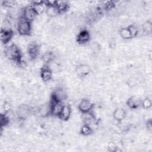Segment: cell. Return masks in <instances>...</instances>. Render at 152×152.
<instances>
[{
  "mask_svg": "<svg viewBox=\"0 0 152 152\" xmlns=\"http://www.w3.org/2000/svg\"><path fill=\"white\" fill-rule=\"evenodd\" d=\"M151 100L149 97H145L142 100H141V105L144 109H149L151 107Z\"/></svg>",
  "mask_w": 152,
  "mask_h": 152,
  "instance_id": "cell-26",
  "label": "cell"
},
{
  "mask_svg": "<svg viewBox=\"0 0 152 152\" xmlns=\"http://www.w3.org/2000/svg\"><path fill=\"white\" fill-rule=\"evenodd\" d=\"M132 38L136 37L138 34V29L134 24H129L127 27Z\"/></svg>",
  "mask_w": 152,
  "mask_h": 152,
  "instance_id": "cell-25",
  "label": "cell"
},
{
  "mask_svg": "<svg viewBox=\"0 0 152 152\" xmlns=\"http://www.w3.org/2000/svg\"><path fill=\"white\" fill-rule=\"evenodd\" d=\"M80 132L82 135L88 136L93 134V129L91 125L84 124V125H83L80 128Z\"/></svg>",
  "mask_w": 152,
  "mask_h": 152,
  "instance_id": "cell-19",
  "label": "cell"
},
{
  "mask_svg": "<svg viewBox=\"0 0 152 152\" xmlns=\"http://www.w3.org/2000/svg\"><path fill=\"white\" fill-rule=\"evenodd\" d=\"M33 7L34 8V10L36 11V13L37 14V15H40L42 14L44 11L46 10V5L45 4V1L40 4H38V5H32Z\"/></svg>",
  "mask_w": 152,
  "mask_h": 152,
  "instance_id": "cell-24",
  "label": "cell"
},
{
  "mask_svg": "<svg viewBox=\"0 0 152 152\" xmlns=\"http://www.w3.org/2000/svg\"><path fill=\"white\" fill-rule=\"evenodd\" d=\"M11 103L8 101H5L3 104V109L4 110V112L5 113H9L11 110Z\"/></svg>",
  "mask_w": 152,
  "mask_h": 152,
  "instance_id": "cell-29",
  "label": "cell"
},
{
  "mask_svg": "<svg viewBox=\"0 0 152 152\" xmlns=\"http://www.w3.org/2000/svg\"><path fill=\"white\" fill-rule=\"evenodd\" d=\"M71 108L69 105L64 104L63 107L58 115V118L63 121H67L71 115Z\"/></svg>",
  "mask_w": 152,
  "mask_h": 152,
  "instance_id": "cell-13",
  "label": "cell"
},
{
  "mask_svg": "<svg viewBox=\"0 0 152 152\" xmlns=\"http://www.w3.org/2000/svg\"><path fill=\"white\" fill-rule=\"evenodd\" d=\"M56 6L59 11V14L65 12L69 8V4L67 1H57Z\"/></svg>",
  "mask_w": 152,
  "mask_h": 152,
  "instance_id": "cell-17",
  "label": "cell"
},
{
  "mask_svg": "<svg viewBox=\"0 0 152 152\" xmlns=\"http://www.w3.org/2000/svg\"><path fill=\"white\" fill-rule=\"evenodd\" d=\"M1 3L2 5L8 8H14L16 5V2L14 1H1Z\"/></svg>",
  "mask_w": 152,
  "mask_h": 152,
  "instance_id": "cell-28",
  "label": "cell"
},
{
  "mask_svg": "<svg viewBox=\"0 0 152 152\" xmlns=\"http://www.w3.org/2000/svg\"><path fill=\"white\" fill-rule=\"evenodd\" d=\"M127 84L130 87H133L137 84V80L135 77H130L127 81Z\"/></svg>",
  "mask_w": 152,
  "mask_h": 152,
  "instance_id": "cell-30",
  "label": "cell"
},
{
  "mask_svg": "<svg viewBox=\"0 0 152 152\" xmlns=\"http://www.w3.org/2000/svg\"><path fill=\"white\" fill-rule=\"evenodd\" d=\"M20 15H22L25 19L28 21L32 23L34 19L38 15L34 10V8L30 4L25 7L22 11V13Z\"/></svg>",
  "mask_w": 152,
  "mask_h": 152,
  "instance_id": "cell-3",
  "label": "cell"
},
{
  "mask_svg": "<svg viewBox=\"0 0 152 152\" xmlns=\"http://www.w3.org/2000/svg\"><path fill=\"white\" fill-rule=\"evenodd\" d=\"M91 71V68L90 66L85 64H79L76 66L75 67V72L77 75L83 78L88 75Z\"/></svg>",
  "mask_w": 152,
  "mask_h": 152,
  "instance_id": "cell-10",
  "label": "cell"
},
{
  "mask_svg": "<svg viewBox=\"0 0 152 152\" xmlns=\"http://www.w3.org/2000/svg\"><path fill=\"white\" fill-rule=\"evenodd\" d=\"M141 100L135 96H130L126 101V106L131 109H137L141 105Z\"/></svg>",
  "mask_w": 152,
  "mask_h": 152,
  "instance_id": "cell-12",
  "label": "cell"
},
{
  "mask_svg": "<svg viewBox=\"0 0 152 152\" xmlns=\"http://www.w3.org/2000/svg\"><path fill=\"white\" fill-rule=\"evenodd\" d=\"M107 149L110 152H114L118 151V147L113 141H110L107 145Z\"/></svg>",
  "mask_w": 152,
  "mask_h": 152,
  "instance_id": "cell-27",
  "label": "cell"
},
{
  "mask_svg": "<svg viewBox=\"0 0 152 152\" xmlns=\"http://www.w3.org/2000/svg\"><path fill=\"white\" fill-rule=\"evenodd\" d=\"M10 122V118L7 116V113H1L0 116V124H1V128L2 129L4 127L8 125Z\"/></svg>",
  "mask_w": 152,
  "mask_h": 152,
  "instance_id": "cell-23",
  "label": "cell"
},
{
  "mask_svg": "<svg viewBox=\"0 0 152 152\" xmlns=\"http://www.w3.org/2000/svg\"><path fill=\"white\" fill-rule=\"evenodd\" d=\"M40 75L43 82L48 83L52 80L53 72L51 68L47 64H45L40 69Z\"/></svg>",
  "mask_w": 152,
  "mask_h": 152,
  "instance_id": "cell-4",
  "label": "cell"
},
{
  "mask_svg": "<svg viewBox=\"0 0 152 152\" xmlns=\"http://www.w3.org/2000/svg\"><path fill=\"white\" fill-rule=\"evenodd\" d=\"M142 29L144 33L150 34L152 31V22L150 20H148L142 24Z\"/></svg>",
  "mask_w": 152,
  "mask_h": 152,
  "instance_id": "cell-21",
  "label": "cell"
},
{
  "mask_svg": "<svg viewBox=\"0 0 152 152\" xmlns=\"http://www.w3.org/2000/svg\"><path fill=\"white\" fill-rule=\"evenodd\" d=\"M119 34L120 36L123 39H124V40H129V39H132L127 27H122V28H121L119 30Z\"/></svg>",
  "mask_w": 152,
  "mask_h": 152,
  "instance_id": "cell-22",
  "label": "cell"
},
{
  "mask_svg": "<svg viewBox=\"0 0 152 152\" xmlns=\"http://www.w3.org/2000/svg\"><path fill=\"white\" fill-rule=\"evenodd\" d=\"M31 112V109L28 105L26 104H21L17 107L16 113L17 117L20 119H27Z\"/></svg>",
  "mask_w": 152,
  "mask_h": 152,
  "instance_id": "cell-5",
  "label": "cell"
},
{
  "mask_svg": "<svg viewBox=\"0 0 152 152\" xmlns=\"http://www.w3.org/2000/svg\"><path fill=\"white\" fill-rule=\"evenodd\" d=\"M5 55L10 61L15 62L19 66H23L24 61L22 59V55L20 48L14 43L7 46L5 48Z\"/></svg>",
  "mask_w": 152,
  "mask_h": 152,
  "instance_id": "cell-1",
  "label": "cell"
},
{
  "mask_svg": "<svg viewBox=\"0 0 152 152\" xmlns=\"http://www.w3.org/2000/svg\"><path fill=\"white\" fill-rule=\"evenodd\" d=\"M38 112L40 116L43 118L47 117L50 115V105L49 104H44L42 105L38 109Z\"/></svg>",
  "mask_w": 152,
  "mask_h": 152,
  "instance_id": "cell-18",
  "label": "cell"
},
{
  "mask_svg": "<svg viewBox=\"0 0 152 152\" xmlns=\"http://www.w3.org/2000/svg\"><path fill=\"white\" fill-rule=\"evenodd\" d=\"M31 23L25 19L22 15H20L17 23V29L19 34L22 36L30 35L32 31Z\"/></svg>",
  "mask_w": 152,
  "mask_h": 152,
  "instance_id": "cell-2",
  "label": "cell"
},
{
  "mask_svg": "<svg viewBox=\"0 0 152 152\" xmlns=\"http://www.w3.org/2000/svg\"><path fill=\"white\" fill-rule=\"evenodd\" d=\"M83 120L84 124L91 125L92 124H93L95 122L96 116L91 111L87 113H83Z\"/></svg>",
  "mask_w": 152,
  "mask_h": 152,
  "instance_id": "cell-16",
  "label": "cell"
},
{
  "mask_svg": "<svg viewBox=\"0 0 152 152\" xmlns=\"http://www.w3.org/2000/svg\"><path fill=\"white\" fill-rule=\"evenodd\" d=\"M94 107V104L92 102L88 99H82L78 105V110L82 113H85L89 112H91Z\"/></svg>",
  "mask_w": 152,
  "mask_h": 152,
  "instance_id": "cell-7",
  "label": "cell"
},
{
  "mask_svg": "<svg viewBox=\"0 0 152 152\" xmlns=\"http://www.w3.org/2000/svg\"><path fill=\"white\" fill-rule=\"evenodd\" d=\"M113 119L118 122H122L126 117V113L125 109L122 107H118L113 112Z\"/></svg>",
  "mask_w": 152,
  "mask_h": 152,
  "instance_id": "cell-14",
  "label": "cell"
},
{
  "mask_svg": "<svg viewBox=\"0 0 152 152\" xmlns=\"http://www.w3.org/2000/svg\"><path fill=\"white\" fill-rule=\"evenodd\" d=\"M145 126H146L147 130H148L150 131H151L152 130V120L151 118L147 119V121H146Z\"/></svg>",
  "mask_w": 152,
  "mask_h": 152,
  "instance_id": "cell-31",
  "label": "cell"
},
{
  "mask_svg": "<svg viewBox=\"0 0 152 152\" xmlns=\"http://www.w3.org/2000/svg\"><path fill=\"white\" fill-rule=\"evenodd\" d=\"M14 36V32L12 30L1 29L0 38L2 43L6 45L8 43Z\"/></svg>",
  "mask_w": 152,
  "mask_h": 152,
  "instance_id": "cell-11",
  "label": "cell"
},
{
  "mask_svg": "<svg viewBox=\"0 0 152 152\" xmlns=\"http://www.w3.org/2000/svg\"><path fill=\"white\" fill-rule=\"evenodd\" d=\"M55 59V55L52 52L48 51L45 52L42 56V60L44 61L45 64H48L52 62Z\"/></svg>",
  "mask_w": 152,
  "mask_h": 152,
  "instance_id": "cell-20",
  "label": "cell"
},
{
  "mask_svg": "<svg viewBox=\"0 0 152 152\" xmlns=\"http://www.w3.org/2000/svg\"><path fill=\"white\" fill-rule=\"evenodd\" d=\"M40 52V46L36 42L30 43L27 46V53L31 60L35 59Z\"/></svg>",
  "mask_w": 152,
  "mask_h": 152,
  "instance_id": "cell-6",
  "label": "cell"
},
{
  "mask_svg": "<svg viewBox=\"0 0 152 152\" xmlns=\"http://www.w3.org/2000/svg\"><path fill=\"white\" fill-rule=\"evenodd\" d=\"M90 33L86 30H81L77 35L76 42L80 45H84L90 40Z\"/></svg>",
  "mask_w": 152,
  "mask_h": 152,
  "instance_id": "cell-9",
  "label": "cell"
},
{
  "mask_svg": "<svg viewBox=\"0 0 152 152\" xmlns=\"http://www.w3.org/2000/svg\"><path fill=\"white\" fill-rule=\"evenodd\" d=\"M50 115L55 116H58L59 115L64 104L62 102H56L53 100H50Z\"/></svg>",
  "mask_w": 152,
  "mask_h": 152,
  "instance_id": "cell-8",
  "label": "cell"
},
{
  "mask_svg": "<svg viewBox=\"0 0 152 152\" xmlns=\"http://www.w3.org/2000/svg\"><path fill=\"white\" fill-rule=\"evenodd\" d=\"M56 4L46 5L45 12H46V15L49 17H51V18L55 17L58 14H59V11H58V9H57V7L56 6Z\"/></svg>",
  "mask_w": 152,
  "mask_h": 152,
  "instance_id": "cell-15",
  "label": "cell"
}]
</instances>
